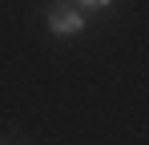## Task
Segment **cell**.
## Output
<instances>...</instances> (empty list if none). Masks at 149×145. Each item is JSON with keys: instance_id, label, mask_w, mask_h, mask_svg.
Segmentation results:
<instances>
[{"instance_id": "obj_1", "label": "cell", "mask_w": 149, "mask_h": 145, "mask_svg": "<svg viewBox=\"0 0 149 145\" xmlns=\"http://www.w3.org/2000/svg\"><path fill=\"white\" fill-rule=\"evenodd\" d=\"M45 20H49L52 36H77V32L89 28V12H81L73 0H52L49 12H45Z\"/></svg>"}, {"instance_id": "obj_2", "label": "cell", "mask_w": 149, "mask_h": 145, "mask_svg": "<svg viewBox=\"0 0 149 145\" xmlns=\"http://www.w3.org/2000/svg\"><path fill=\"white\" fill-rule=\"evenodd\" d=\"M81 12H105V8H113V0H73Z\"/></svg>"}]
</instances>
